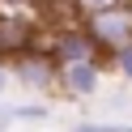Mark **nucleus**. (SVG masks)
Listing matches in <instances>:
<instances>
[{"instance_id": "1", "label": "nucleus", "mask_w": 132, "mask_h": 132, "mask_svg": "<svg viewBox=\"0 0 132 132\" xmlns=\"http://www.w3.org/2000/svg\"><path fill=\"white\" fill-rule=\"evenodd\" d=\"M89 38L98 47L123 51L132 43V4H115V9H98L89 13Z\"/></svg>"}, {"instance_id": "2", "label": "nucleus", "mask_w": 132, "mask_h": 132, "mask_svg": "<svg viewBox=\"0 0 132 132\" xmlns=\"http://www.w3.org/2000/svg\"><path fill=\"white\" fill-rule=\"evenodd\" d=\"M98 85H102V68H98V60H72V64H60V89L72 98H89L98 94Z\"/></svg>"}, {"instance_id": "3", "label": "nucleus", "mask_w": 132, "mask_h": 132, "mask_svg": "<svg viewBox=\"0 0 132 132\" xmlns=\"http://www.w3.org/2000/svg\"><path fill=\"white\" fill-rule=\"evenodd\" d=\"M17 81L30 85V89H47V85H60V68L47 55H21L17 60Z\"/></svg>"}, {"instance_id": "4", "label": "nucleus", "mask_w": 132, "mask_h": 132, "mask_svg": "<svg viewBox=\"0 0 132 132\" xmlns=\"http://www.w3.org/2000/svg\"><path fill=\"white\" fill-rule=\"evenodd\" d=\"M55 47H60V60L72 64V60H94V38L89 34H77V30H64L60 38H55Z\"/></svg>"}, {"instance_id": "5", "label": "nucleus", "mask_w": 132, "mask_h": 132, "mask_svg": "<svg viewBox=\"0 0 132 132\" xmlns=\"http://www.w3.org/2000/svg\"><path fill=\"white\" fill-rule=\"evenodd\" d=\"M115 64H119V72H123V81L132 85V43L123 47V51H115Z\"/></svg>"}, {"instance_id": "6", "label": "nucleus", "mask_w": 132, "mask_h": 132, "mask_svg": "<svg viewBox=\"0 0 132 132\" xmlns=\"http://www.w3.org/2000/svg\"><path fill=\"white\" fill-rule=\"evenodd\" d=\"M13 119H47V106H17Z\"/></svg>"}, {"instance_id": "7", "label": "nucleus", "mask_w": 132, "mask_h": 132, "mask_svg": "<svg viewBox=\"0 0 132 132\" xmlns=\"http://www.w3.org/2000/svg\"><path fill=\"white\" fill-rule=\"evenodd\" d=\"M115 4H128V0H81V9L98 13V9H115Z\"/></svg>"}, {"instance_id": "8", "label": "nucleus", "mask_w": 132, "mask_h": 132, "mask_svg": "<svg viewBox=\"0 0 132 132\" xmlns=\"http://www.w3.org/2000/svg\"><path fill=\"white\" fill-rule=\"evenodd\" d=\"M102 132H132V123H102Z\"/></svg>"}, {"instance_id": "9", "label": "nucleus", "mask_w": 132, "mask_h": 132, "mask_svg": "<svg viewBox=\"0 0 132 132\" xmlns=\"http://www.w3.org/2000/svg\"><path fill=\"white\" fill-rule=\"evenodd\" d=\"M72 132H102V123H77Z\"/></svg>"}, {"instance_id": "10", "label": "nucleus", "mask_w": 132, "mask_h": 132, "mask_svg": "<svg viewBox=\"0 0 132 132\" xmlns=\"http://www.w3.org/2000/svg\"><path fill=\"white\" fill-rule=\"evenodd\" d=\"M4 89H9V68L0 64V94H4Z\"/></svg>"}, {"instance_id": "11", "label": "nucleus", "mask_w": 132, "mask_h": 132, "mask_svg": "<svg viewBox=\"0 0 132 132\" xmlns=\"http://www.w3.org/2000/svg\"><path fill=\"white\" fill-rule=\"evenodd\" d=\"M9 123H13V111H0V132L9 128Z\"/></svg>"}, {"instance_id": "12", "label": "nucleus", "mask_w": 132, "mask_h": 132, "mask_svg": "<svg viewBox=\"0 0 132 132\" xmlns=\"http://www.w3.org/2000/svg\"><path fill=\"white\" fill-rule=\"evenodd\" d=\"M0 47H4V43H0Z\"/></svg>"}]
</instances>
